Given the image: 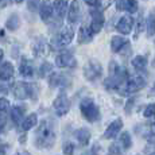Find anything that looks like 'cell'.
<instances>
[{
	"mask_svg": "<svg viewBox=\"0 0 155 155\" xmlns=\"http://www.w3.org/2000/svg\"><path fill=\"white\" fill-rule=\"evenodd\" d=\"M74 154V144L70 142H66L64 144V155H73Z\"/></svg>",
	"mask_w": 155,
	"mask_h": 155,
	"instance_id": "obj_29",
	"label": "cell"
},
{
	"mask_svg": "<svg viewBox=\"0 0 155 155\" xmlns=\"http://www.w3.org/2000/svg\"><path fill=\"white\" fill-rule=\"evenodd\" d=\"M84 155H86V154H84Z\"/></svg>",
	"mask_w": 155,
	"mask_h": 155,
	"instance_id": "obj_41",
	"label": "cell"
},
{
	"mask_svg": "<svg viewBox=\"0 0 155 155\" xmlns=\"http://www.w3.org/2000/svg\"><path fill=\"white\" fill-rule=\"evenodd\" d=\"M2 59H3V50L0 49V61H2Z\"/></svg>",
	"mask_w": 155,
	"mask_h": 155,
	"instance_id": "obj_37",
	"label": "cell"
},
{
	"mask_svg": "<svg viewBox=\"0 0 155 155\" xmlns=\"http://www.w3.org/2000/svg\"><path fill=\"white\" fill-rule=\"evenodd\" d=\"M132 66L138 70H143L146 66H147V59L143 55H138L132 59Z\"/></svg>",
	"mask_w": 155,
	"mask_h": 155,
	"instance_id": "obj_21",
	"label": "cell"
},
{
	"mask_svg": "<svg viewBox=\"0 0 155 155\" xmlns=\"http://www.w3.org/2000/svg\"><path fill=\"white\" fill-rule=\"evenodd\" d=\"M15 155H30V153H27V151H19V153Z\"/></svg>",
	"mask_w": 155,
	"mask_h": 155,
	"instance_id": "obj_36",
	"label": "cell"
},
{
	"mask_svg": "<svg viewBox=\"0 0 155 155\" xmlns=\"http://www.w3.org/2000/svg\"><path fill=\"white\" fill-rule=\"evenodd\" d=\"M119 142H120V144L123 146L124 150H128V148L132 146V140H131V135L128 132H123L120 135V138H119Z\"/></svg>",
	"mask_w": 155,
	"mask_h": 155,
	"instance_id": "obj_23",
	"label": "cell"
},
{
	"mask_svg": "<svg viewBox=\"0 0 155 155\" xmlns=\"http://www.w3.org/2000/svg\"><path fill=\"white\" fill-rule=\"evenodd\" d=\"M55 142V131L50 120H42L35 132V146L39 148H50Z\"/></svg>",
	"mask_w": 155,
	"mask_h": 155,
	"instance_id": "obj_1",
	"label": "cell"
},
{
	"mask_svg": "<svg viewBox=\"0 0 155 155\" xmlns=\"http://www.w3.org/2000/svg\"><path fill=\"white\" fill-rule=\"evenodd\" d=\"M32 84H26V82H15L12 85V93L16 99L19 100H25L27 97L32 96L34 94V91H32Z\"/></svg>",
	"mask_w": 155,
	"mask_h": 155,
	"instance_id": "obj_4",
	"label": "cell"
},
{
	"mask_svg": "<svg viewBox=\"0 0 155 155\" xmlns=\"http://www.w3.org/2000/svg\"><path fill=\"white\" fill-rule=\"evenodd\" d=\"M132 25H134V19L131 16H123L117 23V31L121 34H130L131 30H132Z\"/></svg>",
	"mask_w": 155,
	"mask_h": 155,
	"instance_id": "obj_10",
	"label": "cell"
},
{
	"mask_svg": "<svg viewBox=\"0 0 155 155\" xmlns=\"http://www.w3.org/2000/svg\"><path fill=\"white\" fill-rule=\"evenodd\" d=\"M73 39V30L71 28H64V31L57 38V46H66Z\"/></svg>",
	"mask_w": 155,
	"mask_h": 155,
	"instance_id": "obj_11",
	"label": "cell"
},
{
	"mask_svg": "<svg viewBox=\"0 0 155 155\" xmlns=\"http://www.w3.org/2000/svg\"><path fill=\"white\" fill-rule=\"evenodd\" d=\"M23 115H25V108L23 107H14L12 111H11V117L15 124H19L22 120Z\"/></svg>",
	"mask_w": 155,
	"mask_h": 155,
	"instance_id": "obj_20",
	"label": "cell"
},
{
	"mask_svg": "<svg viewBox=\"0 0 155 155\" xmlns=\"http://www.w3.org/2000/svg\"><path fill=\"white\" fill-rule=\"evenodd\" d=\"M123 128V121L120 120V119H116V120H113L111 124L108 126L107 128V131L104 132V138L105 139H115L116 136H117V134L120 132V130Z\"/></svg>",
	"mask_w": 155,
	"mask_h": 155,
	"instance_id": "obj_8",
	"label": "cell"
},
{
	"mask_svg": "<svg viewBox=\"0 0 155 155\" xmlns=\"http://www.w3.org/2000/svg\"><path fill=\"white\" fill-rule=\"evenodd\" d=\"M19 71H20V74H22L23 77H31L32 74H34V68H32L31 62L25 59V61L22 62V65H20Z\"/></svg>",
	"mask_w": 155,
	"mask_h": 155,
	"instance_id": "obj_19",
	"label": "cell"
},
{
	"mask_svg": "<svg viewBox=\"0 0 155 155\" xmlns=\"http://www.w3.org/2000/svg\"><path fill=\"white\" fill-rule=\"evenodd\" d=\"M51 14H53V5L50 3H43L41 5V16H42V19L46 20L47 18L51 16Z\"/></svg>",
	"mask_w": 155,
	"mask_h": 155,
	"instance_id": "obj_22",
	"label": "cell"
},
{
	"mask_svg": "<svg viewBox=\"0 0 155 155\" xmlns=\"http://www.w3.org/2000/svg\"><path fill=\"white\" fill-rule=\"evenodd\" d=\"M68 7V0H57L55 2V10L58 15H64Z\"/></svg>",
	"mask_w": 155,
	"mask_h": 155,
	"instance_id": "obj_26",
	"label": "cell"
},
{
	"mask_svg": "<svg viewBox=\"0 0 155 155\" xmlns=\"http://www.w3.org/2000/svg\"><path fill=\"white\" fill-rule=\"evenodd\" d=\"M146 27H147V32L150 37L155 35V8L151 10L150 15L147 18V23H146Z\"/></svg>",
	"mask_w": 155,
	"mask_h": 155,
	"instance_id": "obj_18",
	"label": "cell"
},
{
	"mask_svg": "<svg viewBox=\"0 0 155 155\" xmlns=\"http://www.w3.org/2000/svg\"><path fill=\"white\" fill-rule=\"evenodd\" d=\"M80 18V4L77 0H74L69 7V14H68V19L70 23H76Z\"/></svg>",
	"mask_w": 155,
	"mask_h": 155,
	"instance_id": "obj_15",
	"label": "cell"
},
{
	"mask_svg": "<svg viewBox=\"0 0 155 155\" xmlns=\"http://www.w3.org/2000/svg\"><path fill=\"white\" fill-rule=\"evenodd\" d=\"M80 109H81L82 116H84L88 121H91V123L97 121L100 119V111L96 104L93 103V100H91V99L82 100L81 104H80Z\"/></svg>",
	"mask_w": 155,
	"mask_h": 155,
	"instance_id": "obj_2",
	"label": "cell"
},
{
	"mask_svg": "<svg viewBox=\"0 0 155 155\" xmlns=\"http://www.w3.org/2000/svg\"><path fill=\"white\" fill-rule=\"evenodd\" d=\"M85 3L88 5H92V7H97L100 4V0H85Z\"/></svg>",
	"mask_w": 155,
	"mask_h": 155,
	"instance_id": "obj_34",
	"label": "cell"
},
{
	"mask_svg": "<svg viewBox=\"0 0 155 155\" xmlns=\"http://www.w3.org/2000/svg\"><path fill=\"white\" fill-rule=\"evenodd\" d=\"M144 117H155V104H150V105L146 107L144 112H143Z\"/></svg>",
	"mask_w": 155,
	"mask_h": 155,
	"instance_id": "obj_27",
	"label": "cell"
},
{
	"mask_svg": "<svg viewBox=\"0 0 155 155\" xmlns=\"http://www.w3.org/2000/svg\"><path fill=\"white\" fill-rule=\"evenodd\" d=\"M104 26V16L100 11H92V23H91V30L93 34L100 32V30Z\"/></svg>",
	"mask_w": 155,
	"mask_h": 155,
	"instance_id": "obj_9",
	"label": "cell"
},
{
	"mask_svg": "<svg viewBox=\"0 0 155 155\" xmlns=\"http://www.w3.org/2000/svg\"><path fill=\"white\" fill-rule=\"evenodd\" d=\"M37 123H38L37 113H30L27 117H25V120L22 121V130H23V131L31 130L32 127L37 126Z\"/></svg>",
	"mask_w": 155,
	"mask_h": 155,
	"instance_id": "obj_16",
	"label": "cell"
},
{
	"mask_svg": "<svg viewBox=\"0 0 155 155\" xmlns=\"http://www.w3.org/2000/svg\"><path fill=\"white\" fill-rule=\"evenodd\" d=\"M147 140L150 142V143H155V132H148Z\"/></svg>",
	"mask_w": 155,
	"mask_h": 155,
	"instance_id": "obj_35",
	"label": "cell"
},
{
	"mask_svg": "<svg viewBox=\"0 0 155 155\" xmlns=\"http://www.w3.org/2000/svg\"><path fill=\"white\" fill-rule=\"evenodd\" d=\"M53 108H54V111L58 116L66 115L70 109V100L68 99V96L65 93H61L53 103Z\"/></svg>",
	"mask_w": 155,
	"mask_h": 155,
	"instance_id": "obj_5",
	"label": "cell"
},
{
	"mask_svg": "<svg viewBox=\"0 0 155 155\" xmlns=\"http://www.w3.org/2000/svg\"><path fill=\"white\" fill-rule=\"evenodd\" d=\"M50 70H51V65H50L49 62H45L42 66H41V69H39V74H41V77L47 76V74L50 73Z\"/></svg>",
	"mask_w": 155,
	"mask_h": 155,
	"instance_id": "obj_28",
	"label": "cell"
},
{
	"mask_svg": "<svg viewBox=\"0 0 155 155\" xmlns=\"http://www.w3.org/2000/svg\"><path fill=\"white\" fill-rule=\"evenodd\" d=\"M92 35H93V32H92L91 27L82 26V27L80 28V32H78V41H80V43H88L89 41L92 39Z\"/></svg>",
	"mask_w": 155,
	"mask_h": 155,
	"instance_id": "obj_17",
	"label": "cell"
},
{
	"mask_svg": "<svg viewBox=\"0 0 155 155\" xmlns=\"http://www.w3.org/2000/svg\"><path fill=\"white\" fill-rule=\"evenodd\" d=\"M124 10H127L130 14H134L138 11V2L136 0H126Z\"/></svg>",
	"mask_w": 155,
	"mask_h": 155,
	"instance_id": "obj_25",
	"label": "cell"
},
{
	"mask_svg": "<svg viewBox=\"0 0 155 155\" xmlns=\"http://www.w3.org/2000/svg\"><path fill=\"white\" fill-rule=\"evenodd\" d=\"M14 76V66L10 62H4L0 66V80L2 81H8L10 78H12Z\"/></svg>",
	"mask_w": 155,
	"mask_h": 155,
	"instance_id": "obj_12",
	"label": "cell"
},
{
	"mask_svg": "<svg viewBox=\"0 0 155 155\" xmlns=\"http://www.w3.org/2000/svg\"><path fill=\"white\" fill-rule=\"evenodd\" d=\"M103 74V68L97 61H89L88 65L84 68V76L89 81H94Z\"/></svg>",
	"mask_w": 155,
	"mask_h": 155,
	"instance_id": "obj_6",
	"label": "cell"
},
{
	"mask_svg": "<svg viewBox=\"0 0 155 155\" xmlns=\"http://www.w3.org/2000/svg\"><path fill=\"white\" fill-rule=\"evenodd\" d=\"M16 26H18V18H16V16H12V18H11V19L7 22V27L10 28V30H14L15 27H16Z\"/></svg>",
	"mask_w": 155,
	"mask_h": 155,
	"instance_id": "obj_31",
	"label": "cell"
},
{
	"mask_svg": "<svg viewBox=\"0 0 155 155\" xmlns=\"http://www.w3.org/2000/svg\"><path fill=\"white\" fill-rule=\"evenodd\" d=\"M151 155H155V153H154V154H151Z\"/></svg>",
	"mask_w": 155,
	"mask_h": 155,
	"instance_id": "obj_40",
	"label": "cell"
},
{
	"mask_svg": "<svg viewBox=\"0 0 155 155\" xmlns=\"http://www.w3.org/2000/svg\"><path fill=\"white\" fill-rule=\"evenodd\" d=\"M8 144H0V155H7V151H8Z\"/></svg>",
	"mask_w": 155,
	"mask_h": 155,
	"instance_id": "obj_32",
	"label": "cell"
},
{
	"mask_svg": "<svg viewBox=\"0 0 155 155\" xmlns=\"http://www.w3.org/2000/svg\"><path fill=\"white\" fill-rule=\"evenodd\" d=\"M127 45H128L127 39H124L123 37H117V35H116L111 41V49H112V51H115V53H120Z\"/></svg>",
	"mask_w": 155,
	"mask_h": 155,
	"instance_id": "obj_13",
	"label": "cell"
},
{
	"mask_svg": "<svg viewBox=\"0 0 155 155\" xmlns=\"http://www.w3.org/2000/svg\"><path fill=\"white\" fill-rule=\"evenodd\" d=\"M10 108V101L7 99H4V97H0V112H4Z\"/></svg>",
	"mask_w": 155,
	"mask_h": 155,
	"instance_id": "obj_30",
	"label": "cell"
},
{
	"mask_svg": "<svg viewBox=\"0 0 155 155\" xmlns=\"http://www.w3.org/2000/svg\"><path fill=\"white\" fill-rule=\"evenodd\" d=\"M153 126H154V127H155V123H154V124H153Z\"/></svg>",
	"mask_w": 155,
	"mask_h": 155,
	"instance_id": "obj_39",
	"label": "cell"
},
{
	"mask_svg": "<svg viewBox=\"0 0 155 155\" xmlns=\"http://www.w3.org/2000/svg\"><path fill=\"white\" fill-rule=\"evenodd\" d=\"M146 85V81L142 76H134V77H130L127 78L126 84L121 85L119 88V92L121 94H130V93H135V92L140 91V89L144 88Z\"/></svg>",
	"mask_w": 155,
	"mask_h": 155,
	"instance_id": "obj_3",
	"label": "cell"
},
{
	"mask_svg": "<svg viewBox=\"0 0 155 155\" xmlns=\"http://www.w3.org/2000/svg\"><path fill=\"white\" fill-rule=\"evenodd\" d=\"M124 151H126V150L123 148V146L120 144V142H119V140L115 142L111 147H109V153L113 154V155H121Z\"/></svg>",
	"mask_w": 155,
	"mask_h": 155,
	"instance_id": "obj_24",
	"label": "cell"
},
{
	"mask_svg": "<svg viewBox=\"0 0 155 155\" xmlns=\"http://www.w3.org/2000/svg\"><path fill=\"white\" fill-rule=\"evenodd\" d=\"M76 139L78 140V143L81 146H86L89 143V139H91V131L88 128H80V130L76 131Z\"/></svg>",
	"mask_w": 155,
	"mask_h": 155,
	"instance_id": "obj_14",
	"label": "cell"
},
{
	"mask_svg": "<svg viewBox=\"0 0 155 155\" xmlns=\"http://www.w3.org/2000/svg\"><path fill=\"white\" fill-rule=\"evenodd\" d=\"M38 2H39V0H28L30 10H35V8H37V5H38Z\"/></svg>",
	"mask_w": 155,
	"mask_h": 155,
	"instance_id": "obj_33",
	"label": "cell"
},
{
	"mask_svg": "<svg viewBox=\"0 0 155 155\" xmlns=\"http://www.w3.org/2000/svg\"><path fill=\"white\" fill-rule=\"evenodd\" d=\"M16 2H18V3H20V2H22V0H16Z\"/></svg>",
	"mask_w": 155,
	"mask_h": 155,
	"instance_id": "obj_38",
	"label": "cell"
},
{
	"mask_svg": "<svg viewBox=\"0 0 155 155\" xmlns=\"http://www.w3.org/2000/svg\"><path fill=\"white\" fill-rule=\"evenodd\" d=\"M55 64L58 68H74L76 66V58L70 53H62L57 57Z\"/></svg>",
	"mask_w": 155,
	"mask_h": 155,
	"instance_id": "obj_7",
	"label": "cell"
}]
</instances>
